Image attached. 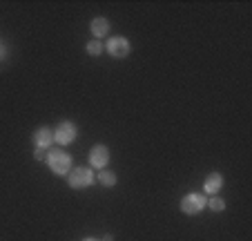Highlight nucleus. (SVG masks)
I'll return each mask as SVG.
<instances>
[{"instance_id": "423d86ee", "label": "nucleus", "mask_w": 252, "mask_h": 241, "mask_svg": "<svg viewBox=\"0 0 252 241\" xmlns=\"http://www.w3.org/2000/svg\"><path fill=\"white\" fill-rule=\"evenodd\" d=\"M110 147L103 145V143H98V145H94L90 150V166L94 168V170H105V168L110 166Z\"/></svg>"}, {"instance_id": "9b49d317", "label": "nucleus", "mask_w": 252, "mask_h": 241, "mask_svg": "<svg viewBox=\"0 0 252 241\" xmlns=\"http://www.w3.org/2000/svg\"><path fill=\"white\" fill-rule=\"evenodd\" d=\"M85 52L90 54V56H100V54L105 52V43H100V40H90V43L85 45Z\"/></svg>"}, {"instance_id": "dca6fc26", "label": "nucleus", "mask_w": 252, "mask_h": 241, "mask_svg": "<svg viewBox=\"0 0 252 241\" xmlns=\"http://www.w3.org/2000/svg\"><path fill=\"white\" fill-rule=\"evenodd\" d=\"M83 241H100V239H94V237H85Z\"/></svg>"}, {"instance_id": "ddd939ff", "label": "nucleus", "mask_w": 252, "mask_h": 241, "mask_svg": "<svg viewBox=\"0 0 252 241\" xmlns=\"http://www.w3.org/2000/svg\"><path fill=\"white\" fill-rule=\"evenodd\" d=\"M45 156H47V154H45V150H33V159H36V161H43Z\"/></svg>"}, {"instance_id": "20e7f679", "label": "nucleus", "mask_w": 252, "mask_h": 241, "mask_svg": "<svg viewBox=\"0 0 252 241\" xmlns=\"http://www.w3.org/2000/svg\"><path fill=\"white\" fill-rule=\"evenodd\" d=\"M76 137H78V128L71 123V121H61V123L56 125V130H54V141L63 147L74 143Z\"/></svg>"}, {"instance_id": "39448f33", "label": "nucleus", "mask_w": 252, "mask_h": 241, "mask_svg": "<svg viewBox=\"0 0 252 241\" xmlns=\"http://www.w3.org/2000/svg\"><path fill=\"white\" fill-rule=\"evenodd\" d=\"M105 52L110 54L112 58H127L129 52H132V43L125 36H112L105 43Z\"/></svg>"}, {"instance_id": "f03ea898", "label": "nucleus", "mask_w": 252, "mask_h": 241, "mask_svg": "<svg viewBox=\"0 0 252 241\" xmlns=\"http://www.w3.org/2000/svg\"><path fill=\"white\" fill-rule=\"evenodd\" d=\"M205 206H208V197L203 192H188L181 199V212L188 214V217L201 214L205 210Z\"/></svg>"}, {"instance_id": "0eeeda50", "label": "nucleus", "mask_w": 252, "mask_h": 241, "mask_svg": "<svg viewBox=\"0 0 252 241\" xmlns=\"http://www.w3.org/2000/svg\"><path fill=\"white\" fill-rule=\"evenodd\" d=\"M33 145H36V150H52V143H54V130L52 128H38L36 132H33L32 137Z\"/></svg>"}, {"instance_id": "4468645a", "label": "nucleus", "mask_w": 252, "mask_h": 241, "mask_svg": "<svg viewBox=\"0 0 252 241\" xmlns=\"http://www.w3.org/2000/svg\"><path fill=\"white\" fill-rule=\"evenodd\" d=\"M5 54H7V47H5V43H0V61L5 58Z\"/></svg>"}, {"instance_id": "f8f14e48", "label": "nucleus", "mask_w": 252, "mask_h": 241, "mask_svg": "<svg viewBox=\"0 0 252 241\" xmlns=\"http://www.w3.org/2000/svg\"><path fill=\"white\" fill-rule=\"evenodd\" d=\"M205 208H210L212 212H223V210H225V201L221 197H210Z\"/></svg>"}, {"instance_id": "1a4fd4ad", "label": "nucleus", "mask_w": 252, "mask_h": 241, "mask_svg": "<svg viewBox=\"0 0 252 241\" xmlns=\"http://www.w3.org/2000/svg\"><path fill=\"white\" fill-rule=\"evenodd\" d=\"M90 29H92V36H94V40H100V38H105L107 34H110V20L103 18V16H98V18H92Z\"/></svg>"}, {"instance_id": "2eb2a0df", "label": "nucleus", "mask_w": 252, "mask_h": 241, "mask_svg": "<svg viewBox=\"0 0 252 241\" xmlns=\"http://www.w3.org/2000/svg\"><path fill=\"white\" fill-rule=\"evenodd\" d=\"M100 241H114V237H112V235H105V237H103V239H100Z\"/></svg>"}, {"instance_id": "9d476101", "label": "nucleus", "mask_w": 252, "mask_h": 241, "mask_svg": "<svg viewBox=\"0 0 252 241\" xmlns=\"http://www.w3.org/2000/svg\"><path fill=\"white\" fill-rule=\"evenodd\" d=\"M96 181H98L103 188H114V185L119 183V176H116L112 170H98V176H96Z\"/></svg>"}, {"instance_id": "f257e3e1", "label": "nucleus", "mask_w": 252, "mask_h": 241, "mask_svg": "<svg viewBox=\"0 0 252 241\" xmlns=\"http://www.w3.org/2000/svg\"><path fill=\"white\" fill-rule=\"evenodd\" d=\"M45 161L56 176H67L71 172V156L63 150H47Z\"/></svg>"}, {"instance_id": "6e6552de", "label": "nucleus", "mask_w": 252, "mask_h": 241, "mask_svg": "<svg viewBox=\"0 0 252 241\" xmlns=\"http://www.w3.org/2000/svg\"><path fill=\"white\" fill-rule=\"evenodd\" d=\"M223 188V174L221 172H210L203 181V194L205 197H217Z\"/></svg>"}, {"instance_id": "7ed1b4c3", "label": "nucleus", "mask_w": 252, "mask_h": 241, "mask_svg": "<svg viewBox=\"0 0 252 241\" xmlns=\"http://www.w3.org/2000/svg\"><path fill=\"white\" fill-rule=\"evenodd\" d=\"M94 181H96V174L92 172V168H85V166L74 168V170L67 174V183L74 190H85V188H90Z\"/></svg>"}]
</instances>
